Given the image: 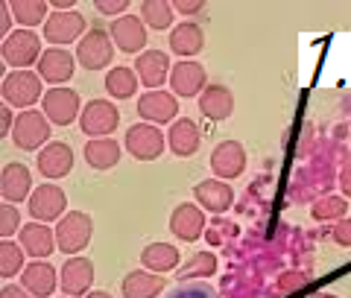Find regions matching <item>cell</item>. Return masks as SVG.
<instances>
[{
	"label": "cell",
	"instance_id": "cell-37",
	"mask_svg": "<svg viewBox=\"0 0 351 298\" xmlns=\"http://www.w3.org/2000/svg\"><path fill=\"white\" fill-rule=\"evenodd\" d=\"M97 9H100L103 15H126L129 9V0H97Z\"/></svg>",
	"mask_w": 351,
	"mask_h": 298
},
{
	"label": "cell",
	"instance_id": "cell-27",
	"mask_svg": "<svg viewBox=\"0 0 351 298\" xmlns=\"http://www.w3.org/2000/svg\"><path fill=\"white\" fill-rule=\"evenodd\" d=\"M164 293V278L149 269H135L123 278V298H158Z\"/></svg>",
	"mask_w": 351,
	"mask_h": 298
},
{
	"label": "cell",
	"instance_id": "cell-1",
	"mask_svg": "<svg viewBox=\"0 0 351 298\" xmlns=\"http://www.w3.org/2000/svg\"><path fill=\"white\" fill-rule=\"evenodd\" d=\"M41 82L44 79L38 73H32V71H12V73H6V79H3V99H6V105L21 108V112H29L38 99H44Z\"/></svg>",
	"mask_w": 351,
	"mask_h": 298
},
{
	"label": "cell",
	"instance_id": "cell-41",
	"mask_svg": "<svg viewBox=\"0 0 351 298\" xmlns=\"http://www.w3.org/2000/svg\"><path fill=\"white\" fill-rule=\"evenodd\" d=\"M15 112H12V105H3L0 108V135H12V129H15Z\"/></svg>",
	"mask_w": 351,
	"mask_h": 298
},
{
	"label": "cell",
	"instance_id": "cell-30",
	"mask_svg": "<svg viewBox=\"0 0 351 298\" xmlns=\"http://www.w3.org/2000/svg\"><path fill=\"white\" fill-rule=\"evenodd\" d=\"M47 0H12L9 3V9H12V15L15 21L24 29H32V27H38V24H47L44 18H50L47 15Z\"/></svg>",
	"mask_w": 351,
	"mask_h": 298
},
{
	"label": "cell",
	"instance_id": "cell-42",
	"mask_svg": "<svg viewBox=\"0 0 351 298\" xmlns=\"http://www.w3.org/2000/svg\"><path fill=\"white\" fill-rule=\"evenodd\" d=\"M0 298H32L24 286H15V284H6L3 290H0Z\"/></svg>",
	"mask_w": 351,
	"mask_h": 298
},
{
	"label": "cell",
	"instance_id": "cell-19",
	"mask_svg": "<svg viewBox=\"0 0 351 298\" xmlns=\"http://www.w3.org/2000/svg\"><path fill=\"white\" fill-rule=\"evenodd\" d=\"M73 71H76V59L62 47L44 50V56L38 62V76L50 85H64L68 79H73Z\"/></svg>",
	"mask_w": 351,
	"mask_h": 298
},
{
	"label": "cell",
	"instance_id": "cell-33",
	"mask_svg": "<svg viewBox=\"0 0 351 298\" xmlns=\"http://www.w3.org/2000/svg\"><path fill=\"white\" fill-rule=\"evenodd\" d=\"M24 255L27 251L21 249V243H12V240L0 243V275L3 278H15L24 269Z\"/></svg>",
	"mask_w": 351,
	"mask_h": 298
},
{
	"label": "cell",
	"instance_id": "cell-46",
	"mask_svg": "<svg viewBox=\"0 0 351 298\" xmlns=\"http://www.w3.org/2000/svg\"><path fill=\"white\" fill-rule=\"evenodd\" d=\"M64 298H68V295H64Z\"/></svg>",
	"mask_w": 351,
	"mask_h": 298
},
{
	"label": "cell",
	"instance_id": "cell-31",
	"mask_svg": "<svg viewBox=\"0 0 351 298\" xmlns=\"http://www.w3.org/2000/svg\"><path fill=\"white\" fill-rule=\"evenodd\" d=\"M138 73L132 71V68H112L106 73V91L112 94L114 99H129V97H135L138 91Z\"/></svg>",
	"mask_w": 351,
	"mask_h": 298
},
{
	"label": "cell",
	"instance_id": "cell-36",
	"mask_svg": "<svg viewBox=\"0 0 351 298\" xmlns=\"http://www.w3.org/2000/svg\"><path fill=\"white\" fill-rule=\"evenodd\" d=\"M12 234H21V214L15 205H0V237L12 240Z\"/></svg>",
	"mask_w": 351,
	"mask_h": 298
},
{
	"label": "cell",
	"instance_id": "cell-32",
	"mask_svg": "<svg viewBox=\"0 0 351 298\" xmlns=\"http://www.w3.org/2000/svg\"><path fill=\"white\" fill-rule=\"evenodd\" d=\"M173 3L167 0H144L141 3V18H144V24L152 27V29H167L173 24Z\"/></svg>",
	"mask_w": 351,
	"mask_h": 298
},
{
	"label": "cell",
	"instance_id": "cell-17",
	"mask_svg": "<svg viewBox=\"0 0 351 298\" xmlns=\"http://www.w3.org/2000/svg\"><path fill=\"white\" fill-rule=\"evenodd\" d=\"M138 114L147 120V123H173L176 114H179V103H176V94L167 91H147L138 99Z\"/></svg>",
	"mask_w": 351,
	"mask_h": 298
},
{
	"label": "cell",
	"instance_id": "cell-35",
	"mask_svg": "<svg viewBox=\"0 0 351 298\" xmlns=\"http://www.w3.org/2000/svg\"><path fill=\"white\" fill-rule=\"evenodd\" d=\"M217 272V258L214 251H199L193 260H188L184 266L179 269V281H188V278H208V275Z\"/></svg>",
	"mask_w": 351,
	"mask_h": 298
},
{
	"label": "cell",
	"instance_id": "cell-16",
	"mask_svg": "<svg viewBox=\"0 0 351 298\" xmlns=\"http://www.w3.org/2000/svg\"><path fill=\"white\" fill-rule=\"evenodd\" d=\"M18 243H21V249L36 260L50 258L53 249H59L56 246V228H47V223H27L21 228Z\"/></svg>",
	"mask_w": 351,
	"mask_h": 298
},
{
	"label": "cell",
	"instance_id": "cell-45",
	"mask_svg": "<svg viewBox=\"0 0 351 298\" xmlns=\"http://www.w3.org/2000/svg\"><path fill=\"white\" fill-rule=\"evenodd\" d=\"M322 298H334V295H322Z\"/></svg>",
	"mask_w": 351,
	"mask_h": 298
},
{
	"label": "cell",
	"instance_id": "cell-26",
	"mask_svg": "<svg viewBox=\"0 0 351 298\" xmlns=\"http://www.w3.org/2000/svg\"><path fill=\"white\" fill-rule=\"evenodd\" d=\"M202 47H205V32H202L199 24H193V21H184V24H179L170 32V50L176 53V56L191 59Z\"/></svg>",
	"mask_w": 351,
	"mask_h": 298
},
{
	"label": "cell",
	"instance_id": "cell-25",
	"mask_svg": "<svg viewBox=\"0 0 351 298\" xmlns=\"http://www.w3.org/2000/svg\"><path fill=\"white\" fill-rule=\"evenodd\" d=\"M199 143H202V132L199 126L193 123V120H176V123L170 126L167 132V147L176 152L179 158H191L196 149H199Z\"/></svg>",
	"mask_w": 351,
	"mask_h": 298
},
{
	"label": "cell",
	"instance_id": "cell-44",
	"mask_svg": "<svg viewBox=\"0 0 351 298\" xmlns=\"http://www.w3.org/2000/svg\"><path fill=\"white\" fill-rule=\"evenodd\" d=\"M85 298H112V295H108V293H103V290H94V293H88Z\"/></svg>",
	"mask_w": 351,
	"mask_h": 298
},
{
	"label": "cell",
	"instance_id": "cell-3",
	"mask_svg": "<svg viewBox=\"0 0 351 298\" xmlns=\"http://www.w3.org/2000/svg\"><path fill=\"white\" fill-rule=\"evenodd\" d=\"M91 231H94V223L91 216L82 214V211H71L59 219L56 225V246L59 251H68V255H80V251L91 243Z\"/></svg>",
	"mask_w": 351,
	"mask_h": 298
},
{
	"label": "cell",
	"instance_id": "cell-11",
	"mask_svg": "<svg viewBox=\"0 0 351 298\" xmlns=\"http://www.w3.org/2000/svg\"><path fill=\"white\" fill-rule=\"evenodd\" d=\"M170 88L176 97H199L208 88V73L199 62L182 59L179 64H173V71H170Z\"/></svg>",
	"mask_w": 351,
	"mask_h": 298
},
{
	"label": "cell",
	"instance_id": "cell-4",
	"mask_svg": "<svg viewBox=\"0 0 351 298\" xmlns=\"http://www.w3.org/2000/svg\"><path fill=\"white\" fill-rule=\"evenodd\" d=\"M41 38L32 29H15L12 36L3 41V62L12 64L15 71H29V64L41 62Z\"/></svg>",
	"mask_w": 351,
	"mask_h": 298
},
{
	"label": "cell",
	"instance_id": "cell-38",
	"mask_svg": "<svg viewBox=\"0 0 351 298\" xmlns=\"http://www.w3.org/2000/svg\"><path fill=\"white\" fill-rule=\"evenodd\" d=\"M331 234H334V240L339 243V246L348 249V246H351V219H339Z\"/></svg>",
	"mask_w": 351,
	"mask_h": 298
},
{
	"label": "cell",
	"instance_id": "cell-5",
	"mask_svg": "<svg viewBox=\"0 0 351 298\" xmlns=\"http://www.w3.org/2000/svg\"><path fill=\"white\" fill-rule=\"evenodd\" d=\"M41 112L50 123L56 126H71L73 120H80L82 114V103H80V94L73 88H50L41 99Z\"/></svg>",
	"mask_w": 351,
	"mask_h": 298
},
{
	"label": "cell",
	"instance_id": "cell-18",
	"mask_svg": "<svg viewBox=\"0 0 351 298\" xmlns=\"http://www.w3.org/2000/svg\"><path fill=\"white\" fill-rule=\"evenodd\" d=\"M170 56L164 50H144L135 62V73L144 88H152V91H158L164 85V79L170 76Z\"/></svg>",
	"mask_w": 351,
	"mask_h": 298
},
{
	"label": "cell",
	"instance_id": "cell-2",
	"mask_svg": "<svg viewBox=\"0 0 351 298\" xmlns=\"http://www.w3.org/2000/svg\"><path fill=\"white\" fill-rule=\"evenodd\" d=\"M114 59V41L108 29H88L82 41L76 44V62L82 64L85 71H103L108 68Z\"/></svg>",
	"mask_w": 351,
	"mask_h": 298
},
{
	"label": "cell",
	"instance_id": "cell-22",
	"mask_svg": "<svg viewBox=\"0 0 351 298\" xmlns=\"http://www.w3.org/2000/svg\"><path fill=\"white\" fill-rule=\"evenodd\" d=\"M170 231L184 243H196L205 234V214L196 205H179L170 216Z\"/></svg>",
	"mask_w": 351,
	"mask_h": 298
},
{
	"label": "cell",
	"instance_id": "cell-40",
	"mask_svg": "<svg viewBox=\"0 0 351 298\" xmlns=\"http://www.w3.org/2000/svg\"><path fill=\"white\" fill-rule=\"evenodd\" d=\"M12 21H15V15H12V9H9V3H0V36H3V41L12 36Z\"/></svg>",
	"mask_w": 351,
	"mask_h": 298
},
{
	"label": "cell",
	"instance_id": "cell-23",
	"mask_svg": "<svg viewBox=\"0 0 351 298\" xmlns=\"http://www.w3.org/2000/svg\"><path fill=\"white\" fill-rule=\"evenodd\" d=\"M59 286V272L47 260H32L24 269V290L32 298H50Z\"/></svg>",
	"mask_w": 351,
	"mask_h": 298
},
{
	"label": "cell",
	"instance_id": "cell-34",
	"mask_svg": "<svg viewBox=\"0 0 351 298\" xmlns=\"http://www.w3.org/2000/svg\"><path fill=\"white\" fill-rule=\"evenodd\" d=\"M346 211H348V205L343 196H322L319 202L311 208L313 219H319V223H334V219L339 223V219H346Z\"/></svg>",
	"mask_w": 351,
	"mask_h": 298
},
{
	"label": "cell",
	"instance_id": "cell-7",
	"mask_svg": "<svg viewBox=\"0 0 351 298\" xmlns=\"http://www.w3.org/2000/svg\"><path fill=\"white\" fill-rule=\"evenodd\" d=\"M117 123H120V112H117L114 103H108V99H91L80 114V126H82L85 135H91V140L108 138L117 129Z\"/></svg>",
	"mask_w": 351,
	"mask_h": 298
},
{
	"label": "cell",
	"instance_id": "cell-13",
	"mask_svg": "<svg viewBox=\"0 0 351 298\" xmlns=\"http://www.w3.org/2000/svg\"><path fill=\"white\" fill-rule=\"evenodd\" d=\"M211 170L217 179H237V175H243L246 170V149H243V143H237V140H223L219 147L211 152Z\"/></svg>",
	"mask_w": 351,
	"mask_h": 298
},
{
	"label": "cell",
	"instance_id": "cell-21",
	"mask_svg": "<svg viewBox=\"0 0 351 298\" xmlns=\"http://www.w3.org/2000/svg\"><path fill=\"white\" fill-rule=\"evenodd\" d=\"M0 193H3L6 202H24L32 196V173L24 164H6L3 173H0Z\"/></svg>",
	"mask_w": 351,
	"mask_h": 298
},
{
	"label": "cell",
	"instance_id": "cell-8",
	"mask_svg": "<svg viewBox=\"0 0 351 298\" xmlns=\"http://www.w3.org/2000/svg\"><path fill=\"white\" fill-rule=\"evenodd\" d=\"M91 284H94V263L82 255L68 258V263H64L62 272H59L62 293L68 298H82V295L91 293Z\"/></svg>",
	"mask_w": 351,
	"mask_h": 298
},
{
	"label": "cell",
	"instance_id": "cell-20",
	"mask_svg": "<svg viewBox=\"0 0 351 298\" xmlns=\"http://www.w3.org/2000/svg\"><path fill=\"white\" fill-rule=\"evenodd\" d=\"M193 196L205 211L211 214H226L228 208L234 205V190L232 184H226L223 179H208V182H199L193 187Z\"/></svg>",
	"mask_w": 351,
	"mask_h": 298
},
{
	"label": "cell",
	"instance_id": "cell-6",
	"mask_svg": "<svg viewBox=\"0 0 351 298\" xmlns=\"http://www.w3.org/2000/svg\"><path fill=\"white\" fill-rule=\"evenodd\" d=\"M47 138H50V120L44 117V112H21L15 120V129H12V140L18 149H44L47 147Z\"/></svg>",
	"mask_w": 351,
	"mask_h": 298
},
{
	"label": "cell",
	"instance_id": "cell-12",
	"mask_svg": "<svg viewBox=\"0 0 351 298\" xmlns=\"http://www.w3.org/2000/svg\"><path fill=\"white\" fill-rule=\"evenodd\" d=\"M112 41L117 50L123 53H144V44H147V24L141 15H123V18H114L112 24Z\"/></svg>",
	"mask_w": 351,
	"mask_h": 298
},
{
	"label": "cell",
	"instance_id": "cell-24",
	"mask_svg": "<svg viewBox=\"0 0 351 298\" xmlns=\"http://www.w3.org/2000/svg\"><path fill=\"white\" fill-rule=\"evenodd\" d=\"M199 112L214 120V123H219V120H228L234 112V97L232 91H228L226 85H208L205 91L199 94Z\"/></svg>",
	"mask_w": 351,
	"mask_h": 298
},
{
	"label": "cell",
	"instance_id": "cell-29",
	"mask_svg": "<svg viewBox=\"0 0 351 298\" xmlns=\"http://www.w3.org/2000/svg\"><path fill=\"white\" fill-rule=\"evenodd\" d=\"M141 263L149 272H170L179 266V249L170 246V243H149V246L141 251Z\"/></svg>",
	"mask_w": 351,
	"mask_h": 298
},
{
	"label": "cell",
	"instance_id": "cell-10",
	"mask_svg": "<svg viewBox=\"0 0 351 298\" xmlns=\"http://www.w3.org/2000/svg\"><path fill=\"white\" fill-rule=\"evenodd\" d=\"M126 149L138 161H156L164 152V132L152 123H135L126 132Z\"/></svg>",
	"mask_w": 351,
	"mask_h": 298
},
{
	"label": "cell",
	"instance_id": "cell-28",
	"mask_svg": "<svg viewBox=\"0 0 351 298\" xmlns=\"http://www.w3.org/2000/svg\"><path fill=\"white\" fill-rule=\"evenodd\" d=\"M85 161L91 170H112L120 161V143L112 138H94L85 143Z\"/></svg>",
	"mask_w": 351,
	"mask_h": 298
},
{
	"label": "cell",
	"instance_id": "cell-15",
	"mask_svg": "<svg viewBox=\"0 0 351 298\" xmlns=\"http://www.w3.org/2000/svg\"><path fill=\"white\" fill-rule=\"evenodd\" d=\"M82 32H85V18L76 12V9L73 12H53L47 18V24H44V38L50 44H56V47L80 41Z\"/></svg>",
	"mask_w": 351,
	"mask_h": 298
},
{
	"label": "cell",
	"instance_id": "cell-43",
	"mask_svg": "<svg viewBox=\"0 0 351 298\" xmlns=\"http://www.w3.org/2000/svg\"><path fill=\"white\" fill-rule=\"evenodd\" d=\"M339 187H343L346 196H351V164H346L343 173H339Z\"/></svg>",
	"mask_w": 351,
	"mask_h": 298
},
{
	"label": "cell",
	"instance_id": "cell-14",
	"mask_svg": "<svg viewBox=\"0 0 351 298\" xmlns=\"http://www.w3.org/2000/svg\"><path fill=\"white\" fill-rule=\"evenodd\" d=\"M36 167H38V173L44 175V179H50V182L64 179V175L73 170V149L62 140H53L38 152Z\"/></svg>",
	"mask_w": 351,
	"mask_h": 298
},
{
	"label": "cell",
	"instance_id": "cell-9",
	"mask_svg": "<svg viewBox=\"0 0 351 298\" xmlns=\"http://www.w3.org/2000/svg\"><path fill=\"white\" fill-rule=\"evenodd\" d=\"M64 208H68V196H64L62 187L56 184H41L38 190H32L29 196V214L36 223H53V219L64 216Z\"/></svg>",
	"mask_w": 351,
	"mask_h": 298
},
{
	"label": "cell",
	"instance_id": "cell-39",
	"mask_svg": "<svg viewBox=\"0 0 351 298\" xmlns=\"http://www.w3.org/2000/svg\"><path fill=\"white\" fill-rule=\"evenodd\" d=\"M173 9L179 15H196V12H202L205 3L202 0H173Z\"/></svg>",
	"mask_w": 351,
	"mask_h": 298
}]
</instances>
